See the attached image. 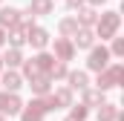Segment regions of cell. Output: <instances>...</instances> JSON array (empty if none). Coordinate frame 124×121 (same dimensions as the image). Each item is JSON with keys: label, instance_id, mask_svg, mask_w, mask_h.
<instances>
[{"label": "cell", "instance_id": "obj_1", "mask_svg": "<svg viewBox=\"0 0 124 121\" xmlns=\"http://www.w3.org/2000/svg\"><path fill=\"white\" fill-rule=\"evenodd\" d=\"M0 110H3V113H15V110H17V101H15V98H0Z\"/></svg>", "mask_w": 124, "mask_h": 121}, {"label": "cell", "instance_id": "obj_2", "mask_svg": "<svg viewBox=\"0 0 124 121\" xmlns=\"http://www.w3.org/2000/svg\"><path fill=\"white\" fill-rule=\"evenodd\" d=\"M116 23H118V20H116V15H110V17L101 23V35H110V32L116 29Z\"/></svg>", "mask_w": 124, "mask_h": 121}, {"label": "cell", "instance_id": "obj_3", "mask_svg": "<svg viewBox=\"0 0 124 121\" xmlns=\"http://www.w3.org/2000/svg\"><path fill=\"white\" fill-rule=\"evenodd\" d=\"M104 63H107V52H104V49H101V52H93V66L95 69L104 66Z\"/></svg>", "mask_w": 124, "mask_h": 121}, {"label": "cell", "instance_id": "obj_4", "mask_svg": "<svg viewBox=\"0 0 124 121\" xmlns=\"http://www.w3.org/2000/svg\"><path fill=\"white\" fill-rule=\"evenodd\" d=\"M32 40H35V46H40V43L46 40V35H43V32H35V38H32Z\"/></svg>", "mask_w": 124, "mask_h": 121}, {"label": "cell", "instance_id": "obj_5", "mask_svg": "<svg viewBox=\"0 0 124 121\" xmlns=\"http://www.w3.org/2000/svg\"><path fill=\"white\" fill-rule=\"evenodd\" d=\"M6 87H12V90H15V87H20V84H17V78H15V75H9V78H6Z\"/></svg>", "mask_w": 124, "mask_h": 121}, {"label": "cell", "instance_id": "obj_6", "mask_svg": "<svg viewBox=\"0 0 124 121\" xmlns=\"http://www.w3.org/2000/svg\"><path fill=\"white\" fill-rule=\"evenodd\" d=\"M84 81H87L84 75H72V84H75V87H84Z\"/></svg>", "mask_w": 124, "mask_h": 121}]
</instances>
